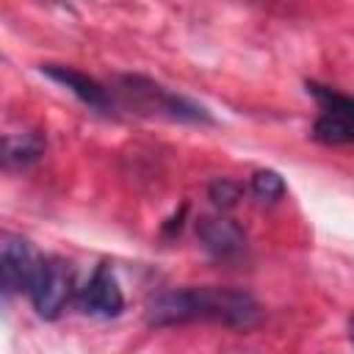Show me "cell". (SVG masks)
Masks as SVG:
<instances>
[{
    "label": "cell",
    "instance_id": "1",
    "mask_svg": "<svg viewBox=\"0 0 354 354\" xmlns=\"http://www.w3.org/2000/svg\"><path fill=\"white\" fill-rule=\"evenodd\" d=\"M263 310L257 299L238 288L194 285L155 296L147 307L149 326H183L194 321H210L230 329H249L260 321Z\"/></svg>",
    "mask_w": 354,
    "mask_h": 354
},
{
    "label": "cell",
    "instance_id": "2",
    "mask_svg": "<svg viewBox=\"0 0 354 354\" xmlns=\"http://www.w3.org/2000/svg\"><path fill=\"white\" fill-rule=\"evenodd\" d=\"M116 94L127 108H133L138 113H147V116H163V119H171V122L199 124V127L216 124L213 113L205 105H199V102H194V100L144 77V75H122L119 83H116Z\"/></svg>",
    "mask_w": 354,
    "mask_h": 354
},
{
    "label": "cell",
    "instance_id": "3",
    "mask_svg": "<svg viewBox=\"0 0 354 354\" xmlns=\"http://www.w3.org/2000/svg\"><path fill=\"white\" fill-rule=\"evenodd\" d=\"M307 94L318 102V116L313 122V138L326 147L354 144V97L315 80L307 83Z\"/></svg>",
    "mask_w": 354,
    "mask_h": 354
},
{
    "label": "cell",
    "instance_id": "4",
    "mask_svg": "<svg viewBox=\"0 0 354 354\" xmlns=\"http://www.w3.org/2000/svg\"><path fill=\"white\" fill-rule=\"evenodd\" d=\"M72 293H75L72 266L61 257H41L39 271L33 277V285L28 290L36 315L44 321H55L64 313V307L69 304Z\"/></svg>",
    "mask_w": 354,
    "mask_h": 354
},
{
    "label": "cell",
    "instance_id": "5",
    "mask_svg": "<svg viewBox=\"0 0 354 354\" xmlns=\"http://www.w3.org/2000/svg\"><path fill=\"white\" fill-rule=\"evenodd\" d=\"M39 260L33 246L14 232H3L0 238V279H3V296L11 299L17 293H28L33 285V277L39 271Z\"/></svg>",
    "mask_w": 354,
    "mask_h": 354
},
{
    "label": "cell",
    "instance_id": "6",
    "mask_svg": "<svg viewBox=\"0 0 354 354\" xmlns=\"http://www.w3.org/2000/svg\"><path fill=\"white\" fill-rule=\"evenodd\" d=\"M77 307L91 318H116L124 310V293L116 279V271L108 263H100L88 282L77 290Z\"/></svg>",
    "mask_w": 354,
    "mask_h": 354
},
{
    "label": "cell",
    "instance_id": "7",
    "mask_svg": "<svg viewBox=\"0 0 354 354\" xmlns=\"http://www.w3.org/2000/svg\"><path fill=\"white\" fill-rule=\"evenodd\" d=\"M196 238L202 249L221 263H235L246 252V232L241 230L238 221L227 218L224 213L218 216H202L196 221Z\"/></svg>",
    "mask_w": 354,
    "mask_h": 354
},
{
    "label": "cell",
    "instance_id": "8",
    "mask_svg": "<svg viewBox=\"0 0 354 354\" xmlns=\"http://www.w3.org/2000/svg\"><path fill=\"white\" fill-rule=\"evenodd\" d=\"M41 75H47L53 83H58L69 94H75L88 108H94V111H113V94L100 80L88 77L86 72H80L75 66H66V64H41Z\"/></svg>",
    "mask_w": 354,
    "mask_h": 354
},
{
    "label": "cell",
    "instance_id": "9",
    "mask_svg": "<svg viewBox=\"0 0 354 354\" xmlns=\"http://www.w3.org/2000/svg\"><path fill=\"white\" fill-rule=\"evenodd\" d=\"M44 155V136L39 130L8 133L3 141V166L6 169H25Z\"/></svg>",
    "mask_w": 354,
    "mask_h": 354
},
{
    "label": "cell",
    "instance_id": "10",
    "mask_svg": "<svg viewBox=\"0 0 354 354\" xmlns=\"http://www.w3.org/2000/svg\"><path fill=\"white\" fill-rule=\"evenodd\" d=\"M249 191L260 202H279L288 194V183L277 169H257L249 180Z\"/></svg>",
    "mask_w": 354,
    "mask_h": 354
},
{
    "label": "cell",
    "instance_id": "11",
    "mask_svg": "<svg viewBox=\"0 0 354 354\" xmlns=\"http://www.w3.org/2000/svg\"><path fill=\"white\" fill-rule=\"evenodd\" d=\"M207 196H210V202H213L218 210H230V207H235V205L241 202L243 185L235 183V180H230V177H218V180H213V183L207 185Z\"/></svg>",
    "mask_w": 354,
    "mask_h": 354
},
{
    "label": "cell",
    "instance_id": "12",
    "mask_svg": "<svg viewBox=\"0 0 354 354\" xmlns=\"http://www.w3.org/2000/svg\"><path fill=\"white\" fill-rule=\"evenodd\" d=\"M348 340H351V346H354V315L348 318Z\"/></svg>",
    "mask_w": 354,
    "mask_h": 354
}]
</instances>
